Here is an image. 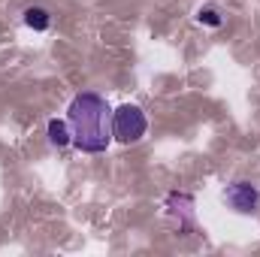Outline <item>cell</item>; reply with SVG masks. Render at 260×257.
I'll list each match as a JSON object with an SVG mask.
<instances>
[{
	"label": "cell",
	"mask_w": 260,
	"mask_h": 257,
	"mask_svg": "<svg viewBox=\"0 0 260 257\" xmlns=\"http://www.w3.org/2000/svg\"><path fill=\"white\" fill-rule=\"evenodd\" d=\"M24 24H27L30 30H49L52 15H49V9H43V6H27V9H24Z\"/></svg>",
	"instance_id": "cell-5"
},
{
	"label": "cell",
	"mask_w": 260,
	"mask_h": 257,
	"mask_svg": "<svg viewBox=\"0 0 260 257\" xmlns=\"http://www.w3.org/2000/svg\"><path fill=\"white\" fill-rule=\"evenodd\" d=\"M67 121L73 130V145L85 154H100L115 139L112 136V109L94 91H82L70 100Z\"/></svg>",
	"instance_id": "cell-1"
},
{
	"label": "cell",
	"mask_w": 260,
	"mask_h": 257,
	"mask_svg": "<svg viewBox=\"0 0 260 257\" xmlns=\"http://www.w3.org/2000/svg\"><path fill=\"white\" fill-rule=\"evenodd\" d=\"M148 130V118L136 103H124L112 112V136L121 145H136Z\"/></svg>",
	"instance_id": "cell-2"
},
{
	"label": "cell",
	"mask_w": 260,
	"mask_h": 257,
	"mask_svg": "<svg viewBox=\"0 0 260 257\" xmlns=\"http://www.w3.org/2000/svg\"><path fill=\"white\" fill-rule=\"evenodd\" d=\"M49 142L55 148H67L73 142V130H70V121H61V118H49Z\"/></svg>",
	"instance_id": "cell-4"
},
{
	"label": "cell",
	"mask_w": 260,
	"mask_h": 257,
	"mask_svg": "<svg viewBox=\"0 0 260 257\" xmlns=\"http://www.w3.org/2000/svg\"><path fill=\"white\" fill-rule=\"evenodd\" d=\"M197 21L206 24V27H221V24H224V15H221L218 6L209 3V6H200V9H197Z\"/></svg>",
	"instance_id": "cell-6"
},
{
	"label": "cell",
	"mask_w": 260,
	"mask_h": 257,
	"mask_svg": "<svg viewBox=\"0 0 260 257\" xmlns=\"http://www.w3.org/2000/svg\"><path fill=\"white\" fill-rule=\"evenodd\" d=\"M224 203H227L233 212L248 215V212H254V209H257L260 191L251 185V182H233V185H227V188H224Z\"/></svg>",
	"instance_id": "cell-3"
}]
</instances>
